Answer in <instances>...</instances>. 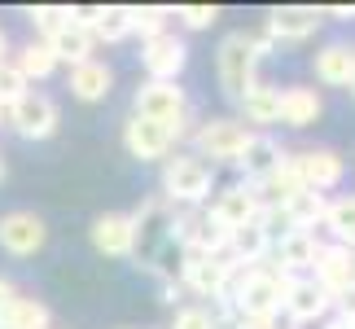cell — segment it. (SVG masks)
<instances>
[{
    "label": "cell",
    "instance_id": "6da1fadb",
    "mask_svg": "<svg viewBox=\"0 0 355 329\" xmlns=\"http://www.w3.org/2000/svg\"><path fill=\"white\" fill-rule=\"evenodd\" d=\"M290 281L294 277L277 272L272 264H250V268L233 264V281H228L224 303L233 312H250V317H281L285 294H290Z\"/></svg>",
    "mask_w": 355,
    "mask_h": 329
},
{
    "label": "cell",
    "instance_id": "7a4b0ae2",
    "mask_svg": "<svg viewBox=\"0 0 355 329\" xmlns=\"http://www.w3.org/2000/svg\"><path fill=\"white\" fill-rule=\"evenodd\" d=\"M132 224H136V264L154 272L158 255L175 242V207L162 194H154V198L141 202V211L132 215Z\"/></svg>",
    "mask_w": 355,
    "mask_h": 329
},
{
    "label": "cell",
    "instance_id": "3957f363",
    "mask_svg": "<svg viewBox=\"0 0 355 329\" xmlns=\"http://www.w3.org/2000/svg\"><path fill=\"white\" fill-rule=\"evenodd\" d=\"M211 180L215 167L198 154H175L162 162V198L171 207H202L211 198Z\"/></svg>",
    "mask_w": 355,
    "mask_h": 329
},
{
    "label": "cell",
    "instance_id": "277c9868",
    "mask_svg": "<svg viewBox=\"0 0 355 329\" xmlns=\"http://www.w3.org/2000/svg\"><path fill=\"white\" fill-rule=\"evenodd\" d=\"M254 40L250 31H228L220 40V49H215V75H220V92L228 101H241L245 88L254 84Z\"/></svg>",
    "mask_w": 355,
    "mask_h": 329
},
{
    "label": "cell",
    "instance_id": "5b68a950",
    "mask_svg": "<svg viewBox=\"0 0 355 329\" xmlns=\"http://www.w3.org/2000/svg\"><path fill=\"white\" fill-rule=\"evenodd\" d=\"M136 115L171 128L175 141H180L184 136V115H189V97H184L180 84H154V79H145V84L136 88Z\"/></svg>",
    "mask_w": 355,
    "mask_h": 329
},
{
    "label": "cell",
    "instance_id": "8992f818",
    "mask_svg": "<svg viewBox=\"0 0 355 329\" xmlns=\"http://www.w3.org/2000/svg\"><path fill=\"white\" fill-rule=\"evenodd\" d=\"M228 281H233V259L228 255H202V251H184L180 255V285L202 298H224Z\"/></svg>",
    "mask_w": 355,
    "mask_h": 329
},
{
    "label": "cell",
    "instance_id": "52a82bcc",
    "mask_svg": "<svg viewBox=\"0 0 355 329\" xmlns=\"http://www.w3.org/2000/svg\"><path fill=\"white\" fill-rule=\"evenodd\" d=\"M250 136L254 132L237 119H207L193 132V145H198V158H211V167H215V162H237Z\"/></svg>",
    "mask_w": 355,
    "mask_h": 329
},
{
    "label": "cell",
    "instance_id": "ba28073f",
    "mask_svg": "<svg viewBox=\"0 0 355 329\" xmlns=\"http://www.w3.org/2000/svg\"><path fill=\"white\" fill-rule=\"evenodd\" d=\"M5 123L22 136V141H49V136L58 132V101H53L49 92L31 88L22 101H13L5 110Z\"/></svg>",
    "mask_w": 355,
    "mask_h": 329
},
{
    "label": "cell",
    "instance_id": "9c48e42d",
    "mask_svg": "<svg viewBox=\"0 0 355 329\" xmlns=\"http://www.w3.org/2000/svg\"><path fill=\"white\" fill-rule=\"evenodd\" d=\"M311 281H316L334 303L343 294H355V251H347V246H338V242L320 246L316 264H311Z\"/></svg>",
    "mask_w": 355,
    "mask_h": 329
},
{
    "label": "cell",
    "instance_id": "30bf717a",
    "mask_svg": "<svg viewBox=\"0 0 355 329\" xmlns=\"http://www.w3.org/2000/svg\"><path fill=\"white\" fill-rule=\"evenodd\" d=\"M184 62H189V49H184V40L175 31L154 35V40L141 44V66H145V75L154 79V84H175V75L184 71Z\"/></svg>",
    "mask_w": 355,
    "mask_h": 329
},
{
    "label": "cell",
    "instance_id": "8fae6325",
    "mask_svg": "<svg viewBox=\"0 0 355 329\" xmlns=\"http://www.w3.org/2000/svg\"><path fill=\"white\" fill-rule=\"evenodd\" d=\"M49 228L35 211H9L0 215V251H9L13 259H26L35 251H44Z\"/></svg>",
    "mask_w": 355,
    "mask_h": 329
},
{
    "label": "cell",
    "instance_id": "7c38bea8",
    "mask_svg": "<svg viewBox=\"0 0 355 329\" xmlns=\"http://www.w3.org/2000/svg\"><path fill=\"white\" fill-rule=\"evenodd\" d=\"M320 237L316 233H307V228H294V233H285L281 242H272V255H268V264L285 272V277H303V272L316 264V255H320Z\"/></svg>",
    "mask_w": 355,
    "mask_h": 329
},
{
    "label": "cell",
    "instance_id": "4fadbf2b",
    "mask_svg": "<svg viewBox=\"0 0 355 329\" xmlns=\"http://www.w3.org/2000/svg\"><path fill=\"white\" fill-rule=\"evenodd\" d=\"M123 145H128V154H132V158H141V162H158V158H167V154H171L175 132H171V128H162V123H154V119L132 115V119H128V128H123Z\"/></svg>",
    "mask_w": 355,
    "mask_h": 329
},
{
    "label": "cell",
    "instance_id": "5bb4252c",
    "mask_svg": "<svg viewBox=\"0 0 355 329\" xmlns=\"http://www.w3.org/2000/svg\"><path fill=\"white\" fill-rule=\"evenodd\" d=\"M92 246L105 259H132L136 255V224L123 211H105L92 219Z\"/></svg>",
    "mask_w": 355,
    "mask_h": 329
},
{
    "label": "cell",
    "instance_id": "9a60e30c",
    "mask_svg": "<svg viewBox=\"0 0 355 329\" xmlns=\"http://www.w3.org/2000/svg\"><path fill=\"white\" fill-rule=\"evenodd\" d=\"M259 211H263V202H259V189L254 185H228L211 202V215L220 219L228 233L241 228V224H250V219H259Z\"/></svg>",
    "mask_w": 355,
    "mask_h": 329
},
{
    "label": "cell",
    "instance_id": "2e32d148",
    "mask_svg": "<svg viewBox=\"0 0 355 329\" xmlns=\"http://www.w3.org/2000/svg\"><path fill=\"white\" fill-rule=\"evenodd\" d=\"M285 317H290L294 325H311V321H324L334 312V298L320 290L311 277H294L290 281V294H285Z\"/></svg>",
    "mask_w": 355,
    "mask_h": 329
},
{
    "label": "cell",
    "instance_id": "e0dca14e",
    "mask_svg": "<svg viewBox=\"0 0 355 329\" xmlns=\"http://www.w3.org/2000/svg\"><path fill=\"white\" fill-rule=\"evenodd\" d=\"M324 22V9L316 5H281L268 13V40L277 44V40H307L316 35Z\"/></svg>",
    "mask_w": 355,
    "mask_h": 329
},
{
    "label": "cell",
    "instance_id": "ac0fdd59",
    "mask_svg": "<svg viewBox=\"0 0 355 329\" xmlns=\"http://www.w3.org/2000/svg\"><path fill=\"white\" fill-rule=\"evenodd\" d=\"M281 158H285V149L272 141L268 132H254L250 141H245V149H241V158L233 162V167L245 176V185H263L272 171L281 167Z\"/></svg>",
    "mask_w": 355,
    "mask_h": 329
},
{
    "label": "cell",
    "instance_id": "d6986e66",
    "mask_svg": "<svg viewBox=\"0 0 355 329\" xmlns=\"http://www.w3.org/2000/svg\"><path fill=\"white\" fill-rule=\"evenodd\" d=\"M294 158H298V171H303V185L316 189V194L338 189L343 176H347V162L338 158L334 149H303V154H294Z\"/></svg>",
    "mask_w": 355,
    "mask_h": 329
},
{
    "label": "cell",
    "instance_id": "ffe728a7",
    "mask_svg": "<svg viewBox=\"0 0 355 329\" xmlns=\"http://www.w3.org/2000/svg\"><path fill=\"white\" fill-rule=\"evenodd\" d=\"M75 18L92 31V40H105V44H119V40H128V35H132V9H123V5L75 9Z\"/></svg>",
    "mask_w": 355,
    "mask_h": 329
},
{
    "label": "cell",
    "instance_id": "44dd1931",
    "mask_svg": "<svg viewBox=\"0 0 355 329\" xmlns=\"http://www.w3.org/2000/svg\"><path fill=\"white\" fill-rule=\"evenodd\" d=\"M268 255H272V237H268V228L259 224V219L233 228V237H228V259H233V264H241V268L268 264Z\"/></svg>",
    "mask_w": 355,
    "mask_h": 329
},
{
    "label": "cell",
    "instance_id": "7402d4cb",
    "mask_svg": "<svg viewBox=\"0 0 355 329\" xmlns=\"http://www.w3.org/2000/svg\"><path fill=\"white\" fill-rule=\"evenodd\" d=\"M110 84H114V71L97 58L71 66V75H66V88H71L79 101H105L110 97Z\"/></svg>",
    "mask_w": 355,
    "mask_h": 329
},
{
    "label": "cell",
    "instance_id": "603a6c76",
    "mask_svg": "<svg viewBox=\"0 0 355 329\" xmlns=\"http://www.w3.org/2000/svg\"><path fill=\"white\" fill-rule=\"evenodd\" d=\"M259 189V202H263V207H285V202H290L294 194H303V171H298V158L294 154H285L281 158V167L268 176L263 185H254Z\"/></svg>",
    "mask_w": 355,
    "mask_h": 329
},
{
    "label": "cell",
    "instance_id": "cb8c5ba5",
    "mask_svg": "<svg viewBox=\"0 0 355 329\" xmlns=\"http://www.w3.org/2000/svg\"><path fill=\"white\" fill-rule=\"evenodd\" d=\"M320 110H324V101L316 88H303V84L281 88V123L285 128H311L320 119Z\"/></svg>",
    "mask_w": 355,
    "mask_h": 329
},
{
    "label": "cell",
    "instance_id": "d4e9b609",
    "mask_svg": "<svg viewBox=\"0 0 355 329\" xmlns=\"http://www.w3.org/2000/svg\"><path fill=\"white\" fill-rule=\"evenodd\" d=\"M316 79L329 88H351L355 84V49L351 44H324L316 53Z\"/></svg>",
    "mask_w": 355,
    "mask_h": 329
},
{
    "label": "cell",
    "instance_id": "484cf974",
    "mask_svg": "<svg viewBox=\"0 0 355 329\" xmlns=\"http://www.w3.org/2000/svg\"><path fill=\"white\" fill-rule=\"evenodd\" d=\"M49 49H53V58H58V62L79 66V62H92V49H97V40H92V31L75 18L66 31H58V35L49 40Z\"/></svg>",
    "mask_w": 355,
    "mask_h": 329
},
{
    "label": "cell",
    "instance_id": "4316f807",
    "mask_svg": "<svg viewBox=\"0 0 355 329\" xmlns=\"http://www.w3.org/2000/svg\"><path fill=\"white\" fill-rule=\"evenodd\" d=\"M237 106H241L245 123H281V88H272V84H259L254 79Z\"/></svg>",
    "mask_w": 355,
    "mask_h": 329
},
{
    "label": "cell",
    "instance_id": "83f0119b",
    "mask_svg": "<svg viewBox=\"0 0 355 329\" xmlns=\"http://www.w3.org/2000/svg\"><path fill=\"white\" fill-rule=\"evenodd\" d=\"M281 211L290 215V224H294V228H307V233H316V224H324L329 198H324V194H316V189H303V194H294V198L285 202Z\"/></svg>",
    "mask_w": 355,
    "mask_h": 329
},
{
    "label": "cell",
    "instance_id": "f1b7e54d",
    "mask_svg": "<svg viewBox=\"0 0 355 329\" xmlns=\"http://www.w3.org/2000/svg\"><path fill=\"white\" fill-rule=\"evenodd\" d=\"M49 307L40 303V298H13V303L0 312V325H9V329H49Z\"/></svg>",
    "mask_w": 355,
    "mask_h": 329
},
{
    "label": "cell",
    "instance_id": "f546056e",
    "mask_svg": "<svg viewBox=\"0 0 355 329\" xmlns=\"http://www.w3.org/2000/svg\"><path fill=\"white\" fill-rule=\"evenodd\" d=\"M324 228L334 233V242H338V246L355 251V194L329 202V211H324Z\"/></svg>",
    "mask_w": 355,
    "mask_h": 329
},
{
    "label": "cell",
    "instance_id": "4dcf8cb0",
    "mask_svg": "<svg viewBox=\"0 0 355 329\" xmlns=\"http://www.w3.org/2000/svg\"><path fill=\"white\" fill-rule=\"evenodd\" d=\"M13 66H18V71L26 75V84H31V79H49L53 71H58V58H53V49L44 44V40H31V44L13 58Z\"/></svg>",
    "mask_w": 355,
    "mask_h": 329
},
{
    "label": "cell",
    "instance_id": "1f68e13d",
    "mask_svg": "<svg viewBox=\"0 0 355 329\" xmlns=\"http://www.w3.org/2000/svg\"><path fill=\"white\" fill-rule=\"evenodd\" d=\"M26 18H31V26L44 35V44H49L58 31H66V26L75 22V9L71 5H35V9H26Z\"/></svg>",
    "mask_w": 355,
    "mask_h": 329
},
{
    "label": "cell",
    "instance_id": "d6a6232c",
    "mask_svg": "<svg viewBox=\"0 0 355 329\" xmlns=\"http://www.w3.org/2000/svg\"><path fill=\"white\" fill-rule=\"evenodd\" d=\"M175 18V9H162V5H141L132 9V31H141V40H154V35H167V22Z\"/></svg>",
    "mask_w": 355,
    "mask_h": 329
},
{
    "label": "cell",
    "instance_id": "836d02e7",
    "mask_svg": "<svg viewBox=\"0 0 355 329\" xmlns=\"http://www.w3.org/2000/svg\"><path fill=\"white\" fill-rule=\"evenodd\" d=\"M26 92H31V84H26V75L13 66L9 58L0 62V110H9L13 101H22Z\"/></svg>",
    "mask_w": 355,
    "mask_h": 329
},
{
    "label": "cell",
    "instance_id": "e575fe53",
    "mask_svg": "<svg viewBox=\"0 0 355 329\" xmlns=\"http://www.w3.org/2000/svg\"><path fill=\"white\" fill-rule=\"evenodd\" d=\"M171 329H224V325H220V312H215V307L184 303V307H175V321H171Z\"/></svg>",
    "mask_w": 355,
    "mask_h": 329
},
{
    "label": "cell",
    "instance_id": "d590c367",
    "mask_svg": "<svg viewBox=\"0 0 355 329\" xmlns=\"http://www.w3.org/2000/svg\"><path fill=\"white\" fill-rule=\"evenodd\" d=\"M175 18H180L189 31H207V26L220 22V9H215V5H180V9H175Z\"/></svg>",
    "mask_w": 355,
    "mask_h": 329
},
{
    "label": "cell",
    "instance_id": "8d00e7d4",
    "mask_svg": "<svg viewBox=\"0 0 355 329\" xmlns=\"http://www.w3.org/2000/svg\"><path fill=\"white\" fill-rule=\"evenodd\" d=\"M228 329H277V317H250V312H233Z\"/></svg>",
    "mask_w": 355,
    "mask_h": 329
},
{
    "label": "cell",
    "instance_id": "74e56055",
    "mask_svg": "<svg viewBox=\"0 0 355 329\" xmlns=\"http://www.w3.org/2000/svg\"><path fill=\"white\" fill-rule=\"evenodd\" d=\"M13 298H18V285H13L9 277H0V312H5V307L13 303Z\"/></svg>",
    "mask_w": 355,
    "mask_h": 329
},
{
    "label": "cell",
    "instance_id": "f35d334b",
    "mask_svg": "<svg viewBox=\"0 0 355 329\" xmlns=\"http://www.w3.org/2000/svg\"><path fill=\"white\" fill-rule=\"evenodd\" d=\"M324 13H334V18H355V5L347 9V5H338V9H324Z\"/></svg>",
    "mask_w": 355,
    "mask_h": 329
},
{
    "label": "cell",
    "instance_id": "ab89813d",
    "mask_svg": "<svg viewBox=\"0 0 355 329\" xmlns=\"http://www.w3.org/2000/svg\"><path fill=\"white\" fill-rule=\"evenodd\" d=\"M5 49H9V40H5V31H0V62H5Z\"/></svg>",
    "mask_w": 355,
    "mask_h": 329
},
{
    "label": "cell",
    "instance_id": "60d3db41",
    "mask_svg": "<svg viewBox=\"0 0 355 329\" xmlns=\"http://www.w3.org/2000/svg\"><path fill=\"white\" fill-rule=\"evenodd\" d=\"M338 325H343V329H355V317H351V321H338Z\"/></svg>",
    "mask_w": 355,
    "mask_h": 329
},
{
    "label": "cell",
    "instance_id": "b9f144b4",
    "mask_svg": "<svg viewBox=\"0 0 355 329\" xmlns=\"http://www.w3.org/2000/svg\"><path fill=\"white\" fill-rule=\"evenodd\" d=\"M0 180H5V158H0Z\"/></svg>",
    "mask_w": 355,
    "mask_h": 329
},
{
    "label": "cell",
    "instance_id": "7bdbcfd3",
    "mask_svg": "<svg viewBox=\"0 0 355 329\" xmlns=\"http://www.w3.org/2000/svg\"><path fill=\"white\" fill-rule=\"evenodd\" d=\"M329 329H343V325H338V321H329Z\"/></svg>",
    "mask_w": 355,
    "mask_h": 329
},
{
    "label": "cell",
    "instance_id": "ee69618b",
    "mask_svg": "<svg viewBox=\"0 0 355 329\" xmlns=\"http://www.w3.org/2000/svg\"><path fill=\"white\" fill-rule=\"evenodd\" d=\"M0 128H5V110H0Z\"/></svg>",
    "mask_w": 355,
    "mask_h": 329
},
{
    "label": "cell",
    "instance_id": "f6af8a7d",
    "mask_svg": "<svg viewBox=\"0 0 355 329\" xmlns=\"http://www.w3.org/2000/svg\"><path fill=\"white\" fill-rule=\"evenodd\" d=\"M351 97H355V84H351Z\"/></svg>",
    "mask_w": 355,
    "mask_h": 329
},
{
    "label": "cell",
    "instance_id": "bcb514c9",
    "mask_svg": "<svg viewBox=\"0 0 355 329\" xmlns=\"http://www.w3.org/2000/svg\"><path fill=\"white\" fill-rule=\"evenodd\" d=\"M0 329H9V325H0Z\"/></svg>",
    "mask_w": 355,
    "mask_h": 329
}]
</instances>
